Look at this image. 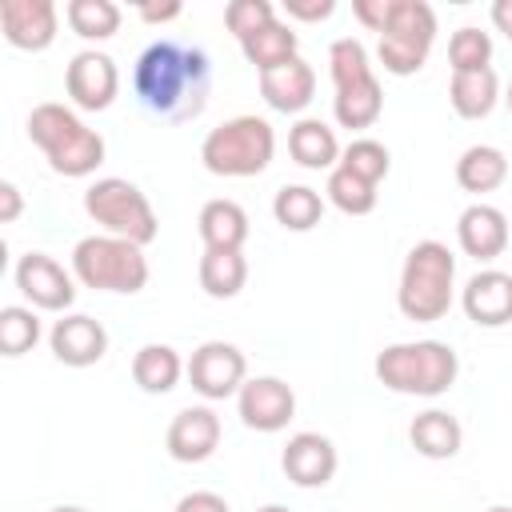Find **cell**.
I'll use <instances>...</instances> for the list:
<instances>
[{"label": "cell", "instance_id": "6da1fadb", "mask_svg": "<svg viewBox=\"0 0 512 512\" xmlns=\"http://www.w3.org/2000/svg\"><path fill=\"white\" fill-rule=\"evenodd\" d=\"M136 100L164 120H196L212 92V64L204 48L184 40H152L132 68Z\"/></svg>", "mask_w": 512, "mask_h": 512}, {"label": "cell", "instance_id": "7a4b0ae2", "mask_svg": "<svg viewBox=\"0 0 512 512\" xmlns=\"http://www.w3.org/2000/svg\"><path fill=\"white\" fill-rule=\"evenodd\" d=\"M28 136L60 176H92L104 164V136L92 132L68 104L44 100L28 112Z\"/></svg>", "mask_w": 512, "mask_h": 512}, {"label": "cell", "instance_id": "3957f363", "mask_svg": "<svg viewBox=\"0 0 512 512\" xmlns=\"http://www.w3.org/2000/svg\"><path fill=\"white\" fill-rule=\"evenodd\" d=\"M456 296V256L440 240H420L408 248L404 268H400V288H396V308L404 320L432 324L444 320Z\"/></svg>", "mask_w": 512, "mask_h": 512}, {"label": "cell", "instance_id": "277c9868", "mask_svg": "<svg viewBox=\"0 0 512 512\" xmlns=\"http://www.w3.org/2000/svg\"><path fill=\"white\" fill-rule=\"evenodd\" d=\"M372 368L376 380L400 396H444L456 384L460 356L444 340H408V344H388Z\"/></svg>", "mask_w": 512, "mask_h": 512}, {"label": "cell", "instance_id": "5b68a950", "mask_svg": "<svg viewBox=\"0 0 512 512\" xmlns=\"http://www.w3.org/2000/svg\"><path fill=\"white\" fill-rule=\"evenodd\" d=\"M328 72H332V116L340 128H372L384 112V88L368 64V48L356 36H340L328 48Z\"/></svg>", "mask_w": 512, "mask_h": 512}, {"label": "cell", "instance_id": "8992f818", "mask_svg": "<svg viewBox=\"0 0 512 512\" xmlns=\"http://www.w3.org/2000/svg\"><path fill=\"white\" fill-rule=\"evenodd\" d=\"M272 156H276V132L264 116H232L216 124L200 144L204 168L228 180L260 176L272 164Z\"/></svg>", "mask_w": 512, "mask_h": 512}, {"label": "cell", "instance_id": "52a82bcc", "mask_svg": "<svg viewBox=\"0 0 512 512\" xmlns=\"http://www.w3.org/2000/svg\"><path fill=\"white\" fill-rule=\"evenodd\" d=\"M72 276L96 292H140L148 284V256L140 244L120 236H84L72 248Z\"/></svg>", "mask_w": 512, "mask_h": 512}, {"label": "cell", "instance_id": "ba28073f", "mask_svg": "<svg viewBox=\"0 0 512 512\" xmlns=\"http://www.w3.org/2000/svg\"><path fill=\"white\" fill-rule=\"evenodd\" d=\"M84 212L108 232V236H120V240H132V244H152L156 232H160V220L148 204V196L124 180V176H104V180H92L84 188Z\"/></svg>", "mask_w": 512, "mask_h": 512}, {"label": "cell", "instance_id": "9c48e42d", "mask_svg": "<svg viewBox=\"0 0 512 512\" xmlns=\"http://www.w3.org/2000/svg\"><path fill=\"white\" fill-rule=\"evenodd\" d=\"M436 40V12L424 0H392V16L380 32L376 56L384 72L392 76H412L424 68L428 52Z\"/></svg>", "mask_w": 512, "mask_h": 512}, {"label": "cell", "instance_id": "30bf717a", "mask_svg": "<svg viewBox=\"0 0 512 512\" xmlns=\"http://www.w3.org/2000/svg\"><path fill=\"white\" fill-rule=\"evenodd\" d=\"M244 380H248V360L228 340H204L188 360V384L204 400H228L244 388Z\"/></svg>", "mask_w": 512, "mask_h": 512}, {"label": "cell", "instance_id": "8fae6325", "mask_svg": "<svg viewBox=\"0 0 512 512\" xmlns=\"http://www.w3.org/2000/svg\"><path fill=\"white\" fill-rule=\"evenodd\" d=\"M64 92L76 108L84 112H104L116 92H120V72H116V60L108 52H96V48H84L68 60L64 68Z\"/></svg>", "mask_w": 512, "mask_h": 512}, {"label": "cell", "instance_id": "7c38bea8", "mask_svg": "<svg viewBox=\"0 0 512 512\" xmlns=\"http://www.w3.org/2000/svg\"><path fill=\"white\" fill-rule=\"evenodd\" d=\"M16 288L24 292V300L32 308H44V312H64L72 308L76 300V284H72V272H64L60 260H52L48 252H24L16 260Z\"/></svg>", "mask_w": 512, "mask_h": 512}, {"label": "cell", "instance_id": "4fadbf2b", "mask_svg": "<svg viewBox=\"0 0 512 512\" xmlns=\"http://www.w3.org/2000/svg\"><path fill=\"white\" fill-rule=\"evenodd\" d=\"M236 412L256 432H280L296 416V392L280 376H252L236 392Z\"/></svg>", "mask_w": 512, "mask_h": 512}, {"label": "cell", "instance_id": "5bb4252c", "mask_svg": "<svg viewBox=\"0 0 512 512\" xmlns=\"http://www.w3.org/2000/svg\"><path fill=\"white\" fill-rule=\"evenodd\" d=\"M0 28H4V40L12 48L44 52L56 40L60 12L52 0H4L0 4Z\"/></svg>", "mask_w": 512, "mask_h": 512}, {"label": "cell", "instance_id": "9a60e30c", "mask_svg": "<svg viewBox=\"0 0 512 512\" xmlns=\"http://www.w3.org/2000/svg\"><path fill=\"white\" fill-rule=\"evenodd\" d=\"M460 308L480 328H504L512 324V272L480 268L460 288Z\"/></svg>", "mask_w": 512, "mask_h": 512}, {"label": "cell", "instance_id": "2e32d148", "mask_svg": "<svg viewBox=\"0 0 512 512\" xmlns=\"http://www.w3.org/2000/svg\"><path fill=\"white\" fill-rule=\"evenodd\" d=\"M164 448L172 460L180 464H200L208 460L216 448H220V416L204 404L196 408H180L168 424V436H164Z\"/></svg>", "mask_w": 512, "mask_h": 512}, {"label": "cell", "instance_id": "e0dca14e", "mask_svg": "<svg viewBox=\"0 0 512 512\" xmlns=\"http://www.w3.org/2000/svg\"><path fill=\"white\" fill-rule=\"evenodd\" d=\"M336 464H340L336 444L328 436H320V432H296V436H288L284 456H280L284 476L292 484H300V488H324L336 476Z\"/></svg>", "mask_w": 512, "mask_h": 512}, {"label": "cell", "instance_id": "ac0fdd59", "mask_svg": "<svg viewBox=\"0 0 512 512\" xmlns=\"http://www.w3.org/2000/svg\"><path fill=\"white\" fill-rule=\"evenodd\" d=\"M48 344H52V356L68 368H88V364H100L104 352H108V332L100 320L84 316V312H72V316H60L48 332Z\"/></svg>", "mask_w": 512, "mask_h": 512}, {"label": "cell", "instance_id": "d6986e66", "mask_svg": "<svg viewBox=\"0 0 512 512\" xmlns=\"http://www.w3.org/2000/svg\"><path fill=\"white\" fill-rule=\"evenodd\" d=\"M456 240H460V252L472 256V260H496L504 248H508V216L496 208V204H468L456 220Z\"/></svg>", "mask_w": 512, "mask_h": 512}, {"label": "cell", "instance_id": "ffe728a7", "mask_svg": "<svg viewBox=\"0 0 512 512\" xmlns=\"http://www.w3.org/2000/svg\"><path fill=\"white\" fill-rule=\"evenodd\" d=\"M260 96H264L268 108H276L284 116L304 112L312 104V96H316V72H312V64L300 60V56H292L288 64L260 72Z\"/></svg>", "mask_w": 512, "mask_h": 512}, {"label": "cell", "instance_id": "44dd1931", "mask_svg": "<svg viewBox=\"0 0 512 512\" xmlns=\"http://www.w3.org/2000/svg\"><path fill=\"white\" fill-rule=\"evenodd\" d=\"M196 228H200V240L204 248H224V252H244V240H248V212L236 204V200H208L196 216Z\"/></svg>", "mask_w": 512, "mask_h": 512}, {"label": "cell", "instance_id": "7402d4cb", "mask_svg": "<svg viewBox=\"0 0 512 512\" xmlns=\"http://www.w3.org/2000/svg\"><path fill=\"white\" fill-rule=\"evenodd\" d=\"M288 152H292V160L300 164V168H312V172H320V168H336L340 164V140H336V132L324 124V120H316V116H304V120H296L292 124V132H288Z\"/></svg>", "mask_w": 512, "mask_h": 512}, {"label": "cell", "instance_id": "603a6c76", "mask_svg": "<svg viewBox=\"0 0 512 512\" xmlns=\"http://www.w3.org/2000/svg\"><path fill=\"white\" fill-rule=\"evenodd\" d=\"M408 440H412V448H416L420 456H428V460H448V456L460 452L464 428H460V420H456L452 412L428 408V412H420V416L408 424Z\"/></svg>", "mask_w": 512, "mask_h": 512}, {"label": "cell", "instance_id": "cb8c5ba5", "mask_svg": "<svg viewBox=\"0 0 512 512\" xmlns=\"http://www.w3.org/2000/svg\"><path fill=\"white\" fill-rule=\"evenodd\" d=\"M500 100V76L492 68L480 72H452L448 80V104L464 120H484Z\"/></svg>", "mask_w": 512, "mask_h": 512}, {"label": "cell", "instance_id": "d4e9b609", "mask_svg": "<svg viewBox=\"0 0 512 512\" xmlns=\"http://www.w3.org/2000/svg\"><path fill=\"white\" fill-rule=\"evenodd\" d=\"M184 372H188V364L180 360V352H176L172 344H144V348H136V356H132V380H136L144 392H152V396L172 392Z\"/></svg>", "mask_w": 512, "mask_h": 512}, {"label": "cell", "instance_id": "484cf974", "mask_svg": "<svg viewBox=\"0 0 512 512\" xmlns=\"http://www.w3.org/2000/svg\"><path fill=\"white\" fill-rule=\"evenodd\" d=\"M504 180H508V156L496 144H472V148L460 152V160H456V184L464 192L484 196V192H496Z\"/></svg>", "mask_w": 512, "mask_h": 512}, {"label": "cell", "instance_id": "4316f807", "mask_svg": "<svg viewBox=\"0 0 512 512\" xmlns=\"http://www.w3.org/2000/svg\"><path fill=\"white\" fill-rule=\"evenodd\" d=\"M296 48H300V36H296L292 24H284V20H272V24H264L260 32H252V36L240 40V52H244V60H248L256 72H268V68L288 64L292 56H300Z\"/></svg>", "mask_w": 512, "mask_h": 512}, {"label": "cell", "instance_id": "83f0119b", "mask_svg": "<svg viewBox=\"0 0 512 512\" xmlns=\"http://www.w3.org/2000/svg\"><path fill=\"white\" fill-rule=\"evenodd\" d=\"M196 276H200V288H204L212 300H232V296H240V288L248 284V260H244V252L204 248Z\"/></svg>", "mask_w": 512, "mask_h": 512}, {"label": "cell", "instance_id": "f1b7e54d", "mask_svg": "<svg viewBox=\"0 0 512 512\" xmlns=\"http://www.w3.org/2000/svg\"><path fill=\"white\" fill-rule=\"evenodd\" d=\"M272 216L280 228L288 232H312L324 216V196L308 184H284L276 196H272Z\"/></svg>", "mask_w": 512, "mask_h": 512}, {"label": "cell", "instance_id": "f546056e", "mask_svg": "<svg viewBox=\"0 0 512 512\" xmlns=\"http://www.w3.org/2000/svg\"><path fill=\"white\" fill-rule=\"evenodd\" d=\"M64 16H68V24H72L76 36H84V40H108V36L120 32V16L124 12L112 0H68Z\"/></svg>", "mask_w": 512, "mask_h": 512}, {"label": "cell", "instance_id": "4dcf8cb0", "mask_svg": "<svg viewBox=\"0 0 512 512\" xmlns=\"http://www.w3.org/2000/svg\"><path fill=\"white\" fill-rule=\"evenodd\" d=\"M328 200L344 212V216H368L372 208H376V200H380V192H376V184H368V180H360L356 172H348L344 164H336L332 172H328Z\"/></svg>", "mask_w": 512, "mask_h": 512}, {"label": "cell", "instance_id": "1f68e13d", "mask_svg": "<svg viewBox=\"0 0 512 512\" xmlns=\"http://www.w3.org/2000/svg\"><path fill=\"white\" fill-rule=\"evenodd\" d=\"M40 340V316L24 304L0 308V352L4 356H24Z\"/></svg>", "mask_w": 512, "mask_h": 512}, {"label": "cell", "instance_id": "d6a6232c", "mask_svg": "<svg viewBox=\"0 0 512 512\" xmlns=\"http://www.w3.org/2000/svg\"><path fill=\"white\" fill-rule=\"evenodd\" d=\"M448 64L452 72H480L492 68V36L480 28H456L448 40Z\"/></svg>", "mask_w": 512, "mask_h": 512}, {"label": "cell", "instance_id": "836d02e7", "mask_svg": "<svg viewBox=\"0 0 512 512\" xmlns=\"http://www.w3.org/2000/svg\"><path fill=\"white\" fill-rule=\"evenodd\" d=\"M340 164H344L348 172H356L360 180H368V184L380 188V180H384L388 168H392V156H388V148H384L380 140H372V136H356V140L340 152Z\"/></svg>", "mask_w": 512, "mask_h": 512}, {"label": "cell", "instance_id": "e575fe53", "mask_svg": "<svg viewBox=\"0 0 512 512\" xmlns=\"http://www.w3.org/2000/svg\"><path fill=\"white\" fill-rule=\"evenodd\" d=\"M272 20H276V8H272L268 0H232V4L224 8V24H228V32H232L236 40L260 32V28L272 24Z\"/></svg>", "mask_w": 512, "mask_h": 512}, {"label": "cell", "instance_id": "d590c367", "mask_svg": "<svg viewBox=\"0 0 512 512\" xmlns=\"http://www.w3.org/2000/svg\"><path fill=\"white\" fill-rule=\"evenodd\" d=\"M352 16L372 28V32H384L388 16H392V0H352Z\"/></svg>", "mask_w": 512, "mask_h": 512}, {"label": "cell", "instance_id": "8d00e7d4", "mask_svg": "<svg viewBox=\"0 0 512 512\" xmlns=\"http://www.w3.org/2000/svg\"><path fill=\"white\" fill-rule=\"evenodd\" d=\"M176 512H232V508H228V500H224L220 492L200 488V492L180 496V500H176Z\"/></svg>", "mask_w": 512, "mask_h": 512}, {"label": "cell", "instance_id": "74e56055", "mask_svg": "<svg viewBox=\"0 0 512 512\" xmlns=\"http://www.w3.org/2000/svg\"><path fill=\"white\" fill-rule=\"evenodd\" d=\"M284 12L292 20H328L336 12V0H284Z\"/></svg>", "mask_w": 512, "mask_h": 512}, {"label": "cell", "instance_id": "f35d334b", "mask_svg": "<svg viewBox=\"0 0 512 512\" xmlns=\"http://www.w3.org/2000/svg\"><path fill=\"white\" fill-rule=\"evenodd\" d=\"M24 212V200H20V188L12 180L0 184V224H12L16 216Z\"/></svg>", "mask_w": 512, "mask_h": 512}, {"label": "cell", "instance_id": "ab89813d", "mask_svg": "<svg viewBox=\"0 0 512 512\" xmlns=\"http://www.w3.org/2000/svg\"><path fill=\"white\" fill-rule=\"evenodd\" d=\"M136 12H140V20H148V24H164V20H176V16L184 12V4H180V0H168V4H140Z\"/></svg>", "mask_w": 512, "mask_h": 512}, {"label": "cell", "instance_id": "60d3db41", "mask_svg": "<svg viewBox=\"0 0 512 512\" xmlns=\"http://www.w3.org/2000/svg\"><path fill=\"white\" fill-rule=\"evenodd\" d=\"M48 512H88V508H80V504H56V508H48Z\"/></svg>", "mask_w": 512, "mask_h": 512}, {"label": "cell", "instance_id": "b9f144b4", "mask_svg": "<svg viewBox=\"0 0 512 512\" xmlns=\"http://www.w3.org/2000/svg\"><path fill=\"white\" fill-rule=\"evenodd\" d=\"M256 512H292V508H284V504H264V508H256Z\"/></svg>", "mask_w": 512, "mask_h": 512}, {"label": "cell", "instance_id": "7bdbcfd3", "mask_svg": "<svg viewBox=\"0 0 512 512\" xmlns=\"http://www.w3.org/2000/svg\"><path fill=\"white\" fill-rule=\"evenodd\" d=\"M504 104H508V112H512V80H508V96H504Z\"/></svg>", "mask_w": 512, "mask_h": 512}, {"label": "cell", "instance_id": "ee69618b", "mask_svg": "<svg viewBox=\"0 0 512 512\" xmlns=\"http://www.w3.org/2000/svg\"><path fill=\"white\" fill-rule=\"evenodd\" d=\"M488 512H512V508H504V504H496V508H488Z\"/></svg>", "mask_w": 512, "mask_h": 512}, {"label": "cell", "instance_id": "f6af8a7d", "mask_svg": "<svg viewBox=\"0 0 512 512\" xmlns=\"http://www.w3.org/2000/svg\"><path fill=\"white\" fill-rule=\"evenodd\" d=\"M504 36H508V40H512V28H508V32H504Z\"/></svg>", "mask_w": 512, "mask_h": 512}]
</instances>
